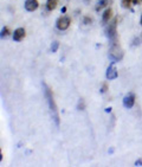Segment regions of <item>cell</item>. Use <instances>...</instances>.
Instances as JSON below:
<instances>
[{"label": "cell", "instance_id": "1", "mask_svg": "<svg viewBox=\"0 0 142 167\" xmlns=\"http://www.w3.org/2000/svg\"><path fill=\"white\" fill-rule=\"evenodd\" d=\"M44 89H45V97L47 100V103H49V108L51 111V116L53 119V121L57 126H59V115H58V109H57V105L55 103V100H53V94H52V90L44 83Z\"/></svg>", "mask_w": 142, "mask_h": 167}, {"label": "cell", "instance_id": "2", "mask_svg": "<svg viewBox=\"0 0 142 167\" xmlns=\"http://www.w3.org/2000/svg\"><path fill=\"white\" fill-rule=\"evenodd\" d=\"M109 58L114 63H116L118 61L123 58V50L122 48L120 46V44L117 42H114L111 48H110V51H109Z\"/></svg>", "mask_w": 142, "mask_h": 167}, {"label": "cell", "instance_id": "3", "mask_svg": "<svg viewBox=\"0 0 142 167\" xmlns=\"http://www.w3.org/2000/svg\"><path fill=\"white\" fill-rule=\"evenodd\" d=\"M117 20H118V18L117 17H115L113 20L109 23V25L107 26V29H105V33H107V37L111 39V41H115L116 39V28H117Z\"/></svg>", "mask_w": 142, "mask_h": 167}, {"label": "cell", "instance_id": "4", "mask_svg": "<svg viewBox=\"0 0 142 167\" xmlns=\"http://www.w3.org/2000/svg\"><path fill=\"white\" fill-rule=\"evenodd\" d=\"M70 24H71V20H70L69 17H60V18H58V20L56 23V26H57L58 30L65 31V30L69 29Z\"/></svg>", "mask_w": 142, "mask_h": 167}, {"label": "cell", "instance_id": "5", "mask_svg": "<svg viewBox=\"0 0 142 167\" xmlns=\"http://www.w3.org/2000/svg\"><path fill=\"white\" fill-rule=\"evenodd\" d=\"M134 104H135V94L134 92H129V94H127L123 97V105L124 108L130 109L134 107Z\"/></svg>", "mask_w": 142, "mask_h": 167}, {"label": "cell", "instance_id": "6", "mask_svg": "<svg viewBox=\"0 0 142 167\" xmlns=\"http://www.w3.org/2000/svg\"><path fill=\"white\" fill-rule=\"evenodd\" d=\"M105 76H107V78L109 79V81H111V79H115V78H117L118 72H117V69H116V66H115V63H114V62H111V64L109 65V68L107 69Z\"/></svg>", "mask_w": 142, "mask_h": 167}, {"label": "cell", "instance_id": "7", "mask_svg": "<svg viewBox=\"0 0 142 167\" xmlns=\"http://www.w3.org/2000/svg\"><path fill=\"white\" fill-rule=\"evenodd\" d=\"M38 7H39L38 0H26V1H25V9H26V11L33 12V11H36Z\"/></svg>", "mask_w": 142, "mask_h": 167}, {"label": "cell", "instance_id": "8", "mask_svg": "<svg viewBox=\"0 0 142 167\" xmlns=\"http://www.w3.org/2000/svg\"><path fill=\"white\" fill-rule=\"evenodd\" d=\"M26 36V32L23 28H19L14 31V33H13V39H14L16 42H20V41H23V39L25 38Z\"/></svg>", "mask_w": 142, "mask_h": 167}, {"label": "cell", "instance_id": "9", "mask_svg": "<svg viewBox=\"0 0 142 167\" xmlns=\"http://www.w3.org/2000/svg\"><path fill=\"white\" fill-rule=\"evenodd\" d=\"M111 17H113V9H107L105 11H104V13H103V16H102V22L105 24V23H109V20L111 19Z\"/></svg>", "mask_w": 142, "mask_h": 167}, {"label": "cell", "instance_id": "10", "mask_svg": "<svg viewBox=\"0 0 142 167\" xmlns=\"http://www.w3.org/2000/svg\"><path fill=\"white\" fill-rule=\"evenodd\" d=\"M110 3H111V0H98L97 4H96V7H95V10L98 12V11L102 10V9L107 7V6L109 5Z\"/></svg>", "mask_w": 142, "mask_h": 167}, {"label": "cell", "instance_id": "11", "mask_svg": "<svg viewBox=\"0 0 142 167\" xmlns=\"http://www.w3.org/2000/svg\"><path fill=\"white\" fill-rule=\"evenodd\" d=\"M58 1H59V0H47V1H46V9L49 11H53L57 7Z\"/></svg>", "mask_w": 142, "mask_h": 167}, {"label": "cell", "instance_id": "12", "mask_svg": "<svg viewBox=\"0 0 142 167\" xmlns=\"http://www.w3.org/2000/svg\"><path fill=\"white\" fill-rule=\"evenodd\" d=\"M132 3H133V0H122V1H121V5H122L123 9H129Z\"/></svg>", "mask_w": 142, "mask_h": 167}, {"label": "cell", "instance_id": "13", "mask_svg": "<svg viewBox=\"0 0 142 167\" xmlns=\"http://www.w3.org/2000/svg\"><path fill=\"white\" fill-rule=\"evenodd\" d=\"M58 48H59V43H58V42H53V43L51 44V52H52V53H53V52H57Z\"/></svg>", "mask_w": 142, "mask_h": 167}, {"label": "cell", "instance_id": "14", "mask_svg": "<svg viewBox=\"0 0 142 167\" xmlns=\"http://www.w3.org/2000/svg\"><path fill=\"white\" fill-rule=\"evenodd\" d=\"M77 108H78L79 110H83V109L85 108V104H84V100H82V98L79 100V101H78V105H77Z\"/></svg>", "mask_w": 142, "mask_h": 167}, {"label": "cell", "instance_id": "15", "mask_svg": "<svg viewBox=\"0 0 142 167\" xmlns=\"http://www.w3.org/2000/svg\"><path fill=\"white\" fill-rule=\"evenodd\" d=\"M10 35V29L9 28H4L3 29V31H1V37L4 38V37H7Z\"/></svg>", "mask_w": 142, "mask_h": 167}, {"label": "cell", "instance_id": "16", "mask_svg": "<svg viewBox=\"0 0 142 167\" xmlns=\"http://www.w3.org/2000/svg\"><path fill=\"white\" fill-rule=\"evenodd\" d=\"M107 90H108V85H107V83H103L102 89H101V92H102V94H104V92H107Z\"/></svg>", "mask_w": 142, "mask_h": 167}, {"label": "cell", "instance_id": "17", "mask_svg": "<svg viewBox=\"0 0 142 167\" xmlns=\"http://www.w3.org/2000/svg\"><path fill=\"white\" fill-rule=\"evenodd\" d=\"M91 18H89V17H85L84 18V24H86V25H89V24H91Z\"/></svg>", "mask_w": 142, "mask_h": 167}, {"label": "cell", "instance_id": "18", "mask_svg": "<svg viewBox=\"0 0 142 167\" xmlns=\"http://www.w3.org/2000/svg\"><path fill=\"white\" fill-rule=\"evenodd\" d=\"M135 166H142V159H139L135 161Z\"/></svg>", "mask_w": 142, "mask_h": 167}, {"label": "cell", "instance_id": "19", "mask_svg": "<svg viewBox=\"0 0 142 167\" xmlns=\"http://www.w3.org/2000/svg\"><path fill=\"white\" fill-rule=\"evenodd\" d=\"M139 42H140V39H139V38H135V39H134V43H133V45H139V44H140Z\"/></svg>", "mask_w": 142, "mask_h": 167}, {"label": "cell", "instance_id": "20", "mask_svg": "<svg viewBox=\"0 0 142 167\" xmlns=\"http://www.w3.org/2000/svg\"><path fill=\"white\" fill-rule=\"evenodd\" d=\"M141 3H142V0H133V4H135V5H139Z\"/></svg>", "mask_w": 142, "mask_h": 167}, {"label": "cell", "instance_id": "21", "mask_svg": "<svg viewBox=\"0 0 142 167\" xmlns=\"http://www.w3.org/2000/svg\"><path fill=\"white\" fill-rule=\"evenodd\" d=\"M65 11H66V7H63L62 9V13H65Z\"/></svg>", "mask_w": 142, "mask_h": 167}, {"label": "cell", "instance_id": "22", "mask_svg": "<svg viewBox=\"0 0 142 167\" xmlns=\"http://www.w3.org/2000/svg\"><path fill=\"white\" fill-rule=\"evenodd\" d=\"M110 110H111V108H107V109H105V111H107V113H109Z\"/></svg>", "mask_w": 142, "mask_h": 167}, {"label": "cell", "instance_id": "23", "mask_svg": "<svg viewBox=\"0 0 142 167\" xmlns=\"http://www.w3.org/2000/svg\"><path fill=\"white\" fill-rule=\"evenodd\" d=\"M140 24L142 25V16H141V20H140Z\"/></svg>", "mask_w": 142, "mask_h": 167}, {"label": "cell", "instance_id": "24", "mask_svg": "<svg viewBox=\"0 0 142 167\" xmlns=\"http://www.w3.org/2000/svg\"><path fill=\"white\" fill-rule=\"evenodd\" d=\"M85 1H89V0H85Z\"/></svg>", "mask_w": 142, "mask_h": 167}, {"label": "cell", "instance_id": "25", "mask_svg": "<svg viewBox=\"0 0 142 167\" xmlns=\"http://www.w3.org/2000/svg\"><path fill=\"white\" fill-rule=\"evenodd\" d=\"M141 36H142V35H141Z\"/></svg>", "mask_w": 142, "mask_h": 167}]
</instances>
